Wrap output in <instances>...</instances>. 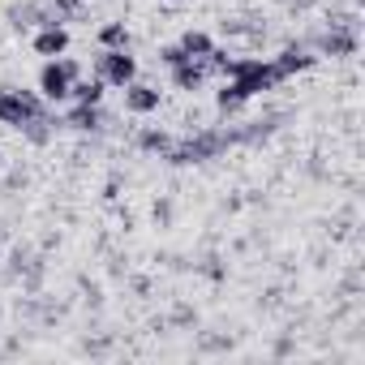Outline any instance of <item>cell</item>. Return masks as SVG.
<instances>
[{
    "instance_id": "cell-2",
    "label": "cell",
    "mask_w": 365,
    "mask_h": 365,
    "mask_svg": "<svg viewBox=\"0 0 365 365\" xmlns=\"http://www.w3.org/2000/svg\"><path fill=\"white\" fill-rule=\"evenodd\" d=\"M35 116H43V99L35 91H0V120L9 129H22Z\"/></svg>"
},
{
    "instance_id": "cell-16",
    "label": "cell",
    "mask_w": 365,
    "mask_h": 365,
    "mask_svg": "<svg viewBox=\"0 0 365 365\" xmlns=\"http://www.w3.org/2000/svg\"><path fill=\"white\" fill-rule=\"evenodd\" d=\"M52 9L65 14V18H78L82 14V0H52Z\"/></svg>"
},
{
    "instance_id": "cell-8",
    "label": "cell",
    "mask_w": 365,
    "mask_h": 365,
    "mask_svg": "<svg viewBox=\"0 0 365 365\" xmlns=\"http://www.w3.org/2000/svg\"><path fill=\"white\" fill-rule=\"evenodd\" d=\"M172 82H176V91H198L207 82V61H180V65H172Z\"/></svg>"
},
{
    "instance_id": "cell-14",
    "label": "cell",
    "mask_w": 365,
    "mask_h": 365,
    "mask_svg": "<svg viewBox=\"0 0 365 365\" xmlns=\"http://www.w3.org/2000/svg\"><path fill=\"white\" fill-rule=\"evenodd\" d=\"M99 43H103V48H129V26H125V22H108V26L99 31Z\"/></svg>"
},
{
    "instance_id": "cell-5",
    "label": "cell",
    "mask_w": 365,
    "mask_h": 365,
    "mask_svg": "<svg viewBox=\"0 0 365 365\" xmlns=\"http://www.w3.org/2000/svg\"><path fill=\"white\" fill-rule=\"evenodd\" d=\"M35 52L48 56V61L65 56V52H69V31H65V26H39V35H35Z\"/></svg>"
},
{
    "instance_id": "cell-3",
    "label": "cell",
    "mask_w": 365,
    "mask_h": 365,
    "mask_svg": "<svg viewBox=\"0 0 365 365\" xmlns=\"http://www.w3.org/2000/svg\"><path fill=\"white\" fill-rule=\"evenodd\" d=\"M95 78H103V86H129L138 78V61L129 56V48H103Z\"/></svg>"
},
{
    "instance_id": "cell-12",
    "label": "cell",
    "mask_w": 365,
    "mask_h": 365,
    "mask_svg": "<svg viewBox=\"0 0 365 365\" xmlns=\"http://www.w3.org/2000/svg\"><path fill=\"white\" fill-rule=\"evenodd\" d=\"M69 99L73 103H99L103 99V78H73L69 82Z\"/></svg>"
},
{
    "instance_id": "cell-6",
    "label": "cell",
    "mask_w": 365,
    "mask_h": 365,
    "mask_svg": "<svg viewBox=\"0 0 365 365\" xmlns=\"http://www.w3.org/2000/svg\"><path fill=\"white\" fill-rule=\"evenodd\" d=\"M318 48H322L327 56H352V52H356V31H348V26H331V31L318 39Z\"/></svg>"
},
{
    "instance_id": "cell-17",
    "label": "cell",
    "mask_w": 365,
    "mask_h": 365,
    "mask_svg": "<svg viewBox=\"0 0 365 365\" xmlns=\"http://www.w3.org/2000/svg\"><path fill=\"white\" fill-rule=\"evenodd\" d=\"M56 61H61V69L69 73V82H73V78H82V65H78L73 56H56Z\"/></svg>"
},
{
    "instance_id": "cell-11",
    "label": "cell",
    "mask_w": 365,
    "mask_h": 365,
    "mask_svg": "<svg viewBox=\"0 0 365 365\" xmlns=\"http://www.w3.org/2000/svg\"><path fill=\"white\" fill-rule=\"evenodd\" d=\"M180 52H185L190 61H207L215 52V39L207 31H185V35H180Z\"/></svg>"
},
{
    "instance_id": "cell-18",
    "label": "cell",
    "mask_w": 365,
    "mask_h": 365,
    "mask_svg": "<svg viewBox=\"0 0 365 365\" xmlns=\"http://www.w3.org/2000/svg\"><path fill=\"white\" fill-rule=\"evenodd\" d=\"M292 5H297V9H309V5H318V0H292Z\"/></svg>"
},
{
    "instance_id": "cell-15",
    "label": "cell",
    "mask_w": 365,
    "mask_h": 365,
    "mask_svg": "<svg viewBox=\"0 0 365 365\" xmlns=\"http://www.w3.org/2000/svg\"><path fill=\"white\" fill-rule=\"evenodd\" d=\"M180 61H190L185 52H180V43H172V48H159V65H168V69H172V65H180Z\"/></svg>"
},
{
    "instance_id": "cell-4",
    "label": "cell",
    "mask_w": 365,
    "mask_h": 365,
    "mask_svg": "<svg viewBox=\"0 0 365 365\" xmlns=\"http://www.w3.org/2000/svg\"><path fill=\"white\" fill-rule=\"evenodd\" d=\"M39 95H43L48 103L69 99V73L61 69V61H48V65L39 69Z\"/></svg>"
},
{
    "instance_id": "cell-7",
    "label": "cell",
    "mask_w": 365,
    "mask_h": 365,
    "mask_svg": "<svg viewBox=\"0 0 365 365\" xmlns=\"http://www.w3.org/2000/svg\"><path fill=\"white\" fill-rule=\"evenodd\" d=\"M125 108L138 112V116H146V112L159 108V91L146 86V82H129V86H125Z\"/></svg>"
},
{
    "instance_id": "cell-1",
    "label": "cell",
    "mask_w": 365,
    "mask_h": 365,
    "mask_svg": "<svg viewBox=\"0 0 365 365\" xmlns=\"http://www.w3.org/2000/svg\"><path fill=\"white\" fill-rule=\"evenodd\" d=\"M237 142V133H228V129H202L198 138H190V142H172V150H168V163H207V159H215L220 150H228Z\"/></svg>"
},
{
    "instance_id": "cell-13",
    "label": "cell",
    "mask_w": 365,
    "mask_h": 365,
    "mask_svg": "<svg viewBox=\"0 0 365 365\" xmlns=\"http://www.w3.org/2000/svg\"><path fill=\"white\" fill-rule=\"evenodd\" d=\"M138 146L150 150V155H168V150H172V138H168L163 129H142V133H138Z\"/></svg>"
},
{
    "instance_id": "cell-9",
    "label": "cell",
    "mask_w": 365,
    "mask_h": 365,
    "mask_svg": "<svg viewBox=\"0 0 365 365\" xmlns=\"http://www.w3.org/2000/svg\"><path fill=\"white\" fill-rule=\"evenodd\" d=\"M271 65L279 69V78H292V73H305V69H314V56H309L305 48H284V52H279Z\"/></svg>"
},
{
    "instance_id": "cell-10",
    "label": "cell",
    "mask_w": 365,
    "mask_h": 365,
    "mask_svg": "<svg viewBox=\"0 0 365 365\" xmlns=\"http://www.w3.org/2000/svg\"><path fill=\"white\" fill-rule=\"evenodd\" d=\"M65 125L78 129V133H95L103 125V112H99V103H73V112L65 116Z\"/></svg>"
}]
</instances>
